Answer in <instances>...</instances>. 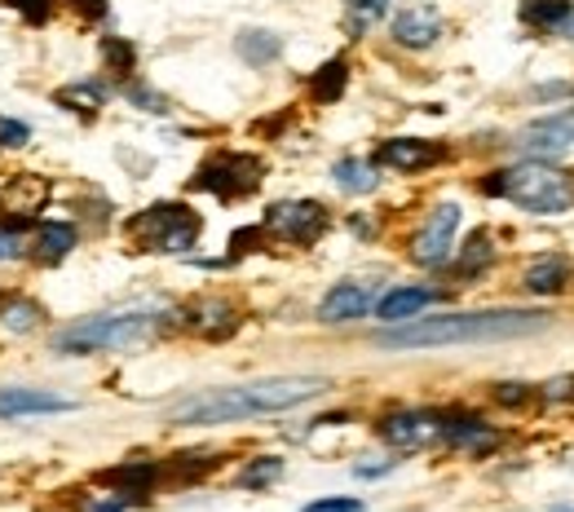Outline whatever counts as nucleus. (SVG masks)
I'll list each match as a JSON object with an SVG mask.
<instances>
[{"label": "nucleus", "instance_id": "f257e3e1", "mask_svg": "<svg viewBox=\"0 0 574 512\" xmlns=\"http://www.w3.org/2000/svg\"><path fill=\"white\" fill-rule=\"evenodd\" d=\"M323 389H328V380H319V376H274V380H252V385H234V389H208V393L181 398L168 411V424L203 428V424H234V420H252V415H274V411L319 398Z\"/></svg>", "mask_w": 574, "mask_h": 512}, {"label": "nucleus", "instance_id": "f03ea898", "mask_svg": "<svg viewBox=\"0 0 574 512\" xmlns=\"http://www.w3.org/2000/svg\"><path fill=\"white\" fill-rule=\"evenodd\" d=\"M552 319L539 310H486V314H442V319H407L394 332H380V349H442V345H486L517 341L543 332Z\"/></svg>", "mask_w": 574, "mask_h": 512}, {"label": "nucleus", "instance_id": "7ed1b4c3", "mask_svg": "<svg viewBox=\"0 0 574 512\" xmlns=\"http://www.w3.org/2000/svg\"><path fill=\"white\" fill-rule=\"evenodd\" d=\"M482 194H499L508 203H517L521 212H539V216H552V212H570L574 203V181L543 164V159H526L517 168H504V172H490L482 181Z\"/></svg>", "mask_w": 574, "mask_h": 512}, {"label": "nucleus", "instance_id": "20e7f679", "mask_svg": "<svg viewBox=\"0 0 574 512\" xmlns=\"http://www.w3.org/2000/svg\"><path fill=\"white\" fill-rule=\"evenodd\" d=\"M155 332L151 310H124V314H98L54 336L58 354H98V349H129Z\"/></svg>", "mask_w": 574, "mask_h": 512}, {"label": "nucleus", "instance_id": "39448f33", "mask_svg": "<svg viewBox=\"0 0 574 512\" xmlns=\"http://www.w3.org/2000/svg\"><path fill=\"white\" fill-rule=\"evenodd\" d=\"M129 238L142 252H186L199 238V216L186 203H155L129 221Z\"/></svg>", "mask_w": 574, "mask_h": 512}, {"label": "nucleus", "instance_id": "423d86ee", "mask_svg": "<svg viewBox=\"0 0 574 512\" xmlns=\"http://www.w3.org/2000/svg\"><path fill=\"white\" fill-rule=\"evenodd\" d=\"M261 159H252V155H217V159H208L203 168H199V177H195V190H208V194H217V199H243V194H252L256 186H261Z\"/></svg>", "mask_w": 574, "mask_h": 512}, {"label": "nucleus", "instance_id": "0eeeda50", "mask_svg": "<svg viewBox=\"0 0 574 512\" xmlns=\"http://www.w3.org/2000/svg\"><path fill=\"white\" fill-rule=\"evenodd\" d=\"M265 230H269L274 238H283V243L310 247V243L323 238L328 212H323V203H314V199H287V203H274V208L265 212Z\"/></svg>", "mask_w": 574, "mask_h": 512}, {"label": "nucleus", "instance_id": "6e6552de", "mask_svg": "<svg viewBox=\"0 0 574 512\" xmlns=\"http://www.w3.org/2000/svg\"><path fill=\"white\" fill-rule=\"evenodd\" d=\"M455 230H460V208L455 203H438L429 212V221L420 225V234L411 238V261L416 266H446L451 261V243H455Z\"/></svg>", "mask_w": 574, "mask_h": 512}, {"label": "nucleus", "instance_id": "1a4fd4ad", "mask_svg": "<svg viewBox=\"0 0 574 512\" xmlns=\"http://www.w3.org/2000/svg\"><path fill=\"white\" fill-rule=\"evenodd\" d=\"M380 437L398 450H416V446H429L433 437H442V415H429V411H394L385 415L380 424Z\"/></svg>", "mask_w": 574, "mask_h": 512}, {"label": "nucleus", "instance_id": "9d476101", "mask_svg": "<svg viewBox=\"0 0 574 512\" xmlns=\"http://www.w3.org/2000/svg\"><path fill=\"white\" fill-rule=\"evenodd\" d=\"M517 146L530 159H556V155H565L574 146V111H561V115H548V120L530 124Z\"/></svg>", "mask_w": 574, "mask_h": 512}, {"label": "nucleus", "instance_id": "9b49d317", "mask_svg": "<svg viewBox=\"0 0 574 512\" xmlns=\"http://www.w3.org/2000/svg\"><path fill=\"white\" fill-rule=\"evenodd\" d=\"M372 305H376V288L372 283H336L323 297L319 319L323 323H354V319H367Z\"/></svg>", "mask_w": 574, "mask_h": 512}, {"label": "nucleus", "instance_id": "f8f14e48", "mask_svg": "<svg viewBox=\"0 0 574 512\" xmlns=\"http://www.w3.org/2000/svg\"><path fill=\"white\" fill-rule=\"evenodd\" d=\"M58 411H76V402L63 398V393H49V389H0V415L5 420L58 415Z\"/></svg>", "mask_w": 574, "mask_h": 512}, {"label": "nucleus", "instance_id": "ddd939ff", "mask_svg": "<svg viewBox=\"0 0 574 512\" xmlns=\"http://www.w3.org/2000/svg\"><path fill=\"white\" fill-rule=\"evenodd\" d=\"M446 151L433 146V142H416V137H394V142H380L376 146V164L385 168H402V172H420L429 164H438Z\"/></svg>", "mask_w": 574, "mask_h": 512}, {"label": "nucleus", "instance_id": "4468645a", "mask_svg": "<svg viewBox=\"0 0 574 512\" xmlns=\"http://www.w3.org/2000/svg\"><path fill=\"white\" fill-rule=\"evenodd\" d=\"M438 36H442V19H438V10H429V5L402 10V14L394 19V41H398L402 49H429V45H438Z\"/></svg>", "mask_w": 574, "mask_h": 512}, {"label": "nucleus", "instance_id": "2eb2a0df", "mask_svg": "<svg viewBox=\"0 0 574 512\" xmlns=\"http://www.w3.org/2000/svg\"><path fill=\"white\" fill-rule=\"evenodd\" d=\"M45 199H49V181L45 177H32V172H23V177H14L5 190H0V208H10L14 203V212H19V230L45 208Z\"/></svg>", "mask_w": 574, "mask_h": 512}, {"label": "nucleus", "instance_id": "dca6fc26", "mask_svg": "<svg viewBox=\"0 0 574 512\" xmlns=\"http://www.w3.org/2000/svg\"><path fill=\"white\" fill-rule=\"evenodd\" d=\"M429 301H433L429 288H394V292H385V297L376 301V319H380V323H407V319H416Z\"/></svg>", "mask_w": 574, "mask_h": 512}, {"label": "nucleus", "instance_id": "f3484780", "mask_svg": "<svg viewBox=\"0 0 574 512\" xmlns=\"http://www.w3.org/2000/svg\"><path fill=\"white\" fill-rule=\"evenodd\" d=\"M442 437L460 450H490L495 446V433L477 415H442Z\"/></svg>", "mask_w": 574, "mask_h": 512}, {"label": "nucleus", "instance_id": "a211bd4d", "mask_svg": "<svg viewBox=\"0 0 574 512\" xmlns=\"http://www.w3.org/2000/svg\"><path fill=\"white\" fill-rule=\"evenodd\" d=\"M71 247H76V225H67V221H49V225H41L32 256H36L41 266H58Z\"/></svg>", "mask_w": 574, "mask_h": 512}, {"label": "nucleus", "instance_id": "6ab92c4d", "mask_svg": "<svg viewBox=\"0 0 574 512\" xmlns=\"http://www.w3.org/2000/svg\"><path fill=\"white\" fill-rule=\"evenodd\" d=\"M565 279H570V261H565V256H543V261H534V266L526 270V288H530L534 297L561 292Z\"/></svg>", "mask_w": 574, "mask_h": 512}, {"label": "nucleus", "instance_id": "aec40b11", "mask_svg": "<svg viewBox=\"0 0 574 512\" xmlns=\"http://www.w3.org/2000/svg\"><path fill=\"white\" fill-rule=\"evenodd\" d=\"M186 319H190V327L203 332V336H225V332H234V310H230L225 301H199V305L186 310Z\"/></svg>", "mask_w": 574, "mask_h": 512}, {"label": "nucleus", "instance_id": "412c9836", "mask_svg": "<svg viewBox=\"0 0 574 512\" xmlns=\"http://www.w3.org/2000/svg\"><path fill=\"white\" fill-rule=\"evenodd\" d=\"M345 85H350V67L341 63V58H332V63H323L319 71H314V80H310V98L314 102H336L341 93H345Z\"/></svg>", "mask_w": 574, "mask_h": 512}, {"label": "nucleus", "instance_id": "4be33fe9", "mask_svg": "<svg viewBox=\"0 0 574 512\" xmlns=\"http://www.w3.org/2000/svg\"><path fill=\"white\" fill-rule=\"evenodd\" d=\"M102 481L133 499V494H146L155 486V464H120V468L102 472Z\"/></svg>", "mask_w": 574, "mask_h": 512}, {"label": "nucleus", "instance_id": "5701e85b", "mask_svg": "<svg viewBox=\"0 0 574 512\" xmlns=\"http://www.w3.org/2000/svg\"><path fill=\"white\" fill-rule=\"evenodd\" d=\"M332 177H336L341 190H350V194L376 190V164H367V159H341V164L332 168Z\"/></svg>", "mask_w": 574, "mask_h": 512}, {"label": "nucleus", "instance_id": "b1692460", "mask_svg": "<svg viewBox=\"0 0 574 512\" xmlns=\"http://www.w3.org/2000/svg\"><path fill=\"white\" fill-rule=\"evenodd\" d=\"M570 14H574L570 0H521V19H526L530 27H556V23H565Z\"/></svg>", "mask_w": 574, "mask_h": 512}, {"label": "nucleus", "instance_id": "393cba45", "mask_svg": "<svg viewBox=\"0 0 574 512\" xmlns=\"http://www.w3.org/2000/svg\"><path fill=\"white\" fill-rule=\"evenodd\" d=\"M278 36H269V32H243L239 36V54L252 63V67H261V63H274L278 58Z\"/></svg>", "mask_w": 574, "mask_h": 512}, {"label": "nucleus", "instance_id": "a878e982", "mask_svg": "<svg viewBox=\"0 0 574 512\" xmlns=\"http://www.w3.org/2000/svg\"><path fill=\"white\" fill-rule=\"evenodd\" d=\"M486 261H490V234L477 230V234H468V243H464V252H460L455 270H460V275H477Z\"/></svg>", "mask_w": 574, "mask_h": 512}, {"label": "nucleus", "instance_id": "bb28decb", "mask_svg": "<svg viewBox=\"0 0 574 512\" xmlns=\"http://www.w3.org/2000/svg\"><path fill=\"white\" fill-rule=\"evenodd\" d=\"M0 319H5V327H10V332H32V327H41L45 310H41L36 301H10Z\"/></svg>", "mask_w": 574, "mask_h": 512}, {"label": "nucleus", "instance_id": "cd10ccee", "mask_svg": "<svg viewBox=\"0 0 574 512\" xmlns=\"http://www.w3.org/2000/svg\"><path fill=\"white\" fill-rule=\"evenodd\" d=\"M58 102H63V107H71V111L93 115V111L102 107V89H98V85H71V89H63V93H58Z\"/></svg>", "mask_w": 574, "mask_h": 512}, {"label": "nucleus", "instance_id": "c85d7f7f", "mask_svg": "<svg viewBox=\"0 0 574 512\" xmlns=\"http://www.w3.org/2000/svg\"><path fill=\"white\" fill-rule=\"evenodd\" d=\"M278 472H283V459L265 455V459H256V464H247V468L239 472V486H269Z\"/></svg>", "mask_w": 574, "mask_h": 512}, {"label": "nucleus", "instance_id": "c756f323", "mask_svg": "<svg viewBox=\"0 0 574 512\" xmlns=\"http://www.w3.org/2000/svg\"><path fill=\"white\" fill-rule=\"evenodd\" d=\"M102 54H107V63L115 67V71H133V63H137V54H133V45H124V41H107L102 45Z\"/></svg>", "mask_w": 574, "mask_h": 512}, {"label": "nucleus", "instance_id": "7c9ffc66", "mask_svg": "<svg viewBox=\"0 0 574 512\" xmlns=\"http://www.w3.org/2000/svg\"><path fill=\"white\" fill-rule=\"evenodd\" d=\"M389 10V0H350V14H354V27H367L372 19H380Z\"/></svg>", "mask_w": 574, "mask_h": 512}, {"label": "nucleus", "instance_id": "2f4dec72", "mask_svg": "<svg viewBox=\"0 0 574 512\" xmlns=\"http://www.w3.org/2000/svg\"><path fill=\"white\" fill-rule=\"evenodd\" d=\"M5 5H14L27 23H45V19H49V10H54V0H5Z\"/></svg>", "mask_w": 574, "mask_h": 512}, {"label": "nucleus", "instance_id": "473e14b6", "mask_svg": "<svg viewBox=\"0 0 574 512\" xmlns=\"http://www.w3.org/2000/svg\"><path fill=\"white\" fill-rule=\"evenodd\" d=\"M495 402L499 407H526L530 402V385H495Z\"/></svg>", "mask_w": 574, "mask_h": 512}, {"label": "nucleus", "instance_id": "72a5a7b5", "mask_svg": "<svg viewBox=\"0 0 574 512\" xmlns=\"http://www.w3.org/2000/svg\"><path fill=\"white\" fill-rule=\"evenodd\" d=\"M32 129L19 124V120H0V146H27Z\"/></svg>", "mask_w": 574, "mask_h": 512}, {"label": "nucleus", "instance_id": "f704fd0d", "mask_svg": "<svg viewBox=\"0 0 574 512\" xmlns=\"http://www.w3.org/2000/svg\"><path fill=\"white\" fill-rule=\"evenodd\" d=\"M19 252H23V238H19V230L0 221V261H14Z\"/></svg>", "mask_w": 574, "mask_h": 512}, {"label": "nucleus", "instance_id": "c9c22d12", "mask_svg": "<svg viewBox=\"0 0 574 512\" xmlns=\"http://www.w3.org/2000/svg\"><path fill=\"white\" fill-rule=\"evenodd\" d=\"M301 512H363L358 499H319V503H306Z\"/></svg>", "mask_w": 574, "mask_h": 512}, {"label": "nucleus", "instance_id": "e433bc0d", "mask_svg": "<svg viewBox=\"0 0 574 512\" xmlns=\"http://www.w3.org/2000/svg\"><path fill=\"white\" fill-rule=\"evenodd\" d=\"M543 393H548L552 402H570V398H574V376H556V380H552Z\"/></svg>", "mask_w": 574, "mask_h": 512}, {"label": "nucleus", "instance_id": "4c0bfd02", "mask_svg": "<svg viewBox=\"0 0 574 512\" xmlns=\"http://www.w3.org/2000/svg\"><path fill=\"white\" fill-rule=\"evenodd\" d=\"M71 10H76V14H89V19H102V14H107L102 0H71Z\"/></svg>", "mask_w": 574, "mask_h": 512}, {"label": "nucleus", "instance_id": "58836bf2", "mask_svg": "<svg viewBox=\"0 0 574 512\" xmlns=\"http://www.w3.org/2000/svg\"><path fill=\"white\" fill-rule=\"evenodd\" d=\"M561 512H574V508H561Z\"/></svg>", "mask_w": 574, "mask_h": 512}]
</instances>
